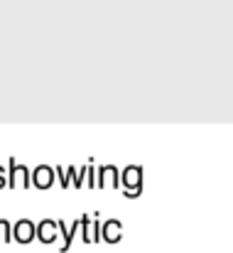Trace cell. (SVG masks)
Here are the masks:
<instances>
[{
	"label": "cell",
	"instance_id": "cell-12",
	"mask_svg": "<svg viewBox=\"0 0 233 253\" xmlns=\"http://www.w3.org/2000/svg\"><path fill=\"white\" fill-rule=\"evenodd\" d=\"M54 174L59 177V182H62V187L67 189V187H69V182H72V179H69V174H67V169H64V168H54Z\"/></svg>",
	"mask_w": 233,
	"mask_h": 253
},
{
	"label": "cell",
	"instance_id": "cell-10",
	"mask_svg": "<svg viewBox=\"0 0 233 253\" xmlns=\"http://www.w3.org/2000/svg\"><path fill=\"white\" fill-rule=\"evenodd\" d=\"M12 241V224L7 219H0V244H10Z\"/></svg>",
	"mask_w": 233,
	"mask_h": 253
},
{
	"label": "cell",
	"instance_id": "cell-14",
	"mask_svg": "<svg viewBox=\"0 0 233 253\" xmlns=\"http://www.w3.org/2000/svg\"><path fill=\"white\" fill-rule=\"evenodd\" d=\"M2 187H7V174H5V169L0 168V189Z\"/></svg>",
	"mask_w": 233,
	"mask_h": 253
},
{
	"label": "cell",
	"instance_id": "cell-13",
	"mask_svg": "<svg viewBox=\"0 0 233 253\" xmlns=\"http://www.w3.org/2000/svg\"><path fill=\"white\" fill-rule=\"evenodd\" d=\"M86 184L96 187V168L93 165H86Z\"/></svg>",
	"mask_w": 233,
	"mask_h": 253
},
{
	"label": "cell",
	"instance_id": "cell-7",
	"mask_svg": "<svg viewBox=\"0 0 233 253\" xmlns=\"http://www.w3.org/2000/svg\"><path fill=\"white\" fill-rule=\"evenodd\" d=\"M57 234H59V226H57V221H52V219H42V221L35 226V236H37L42 244H52V241L57 239Z\"/></svg>",
	"mask_w": 233,
	"mask_h": 253
},
{
	"label": "cell",
	"instance_id": "cell-9",
	"mask_svg": "<svg viewBox=\"0 0 233 253\" xmlns=\"http://www.w3.org/2000/svg\"><path fill=\"white\" fill-rule=\"evenodd\" d=\"M78 229H81L83 244H91V216H81L78 219Z\"/></svg>",
	"mask_w": 233,
	"mask_h": 253
},
{
	"label": "cell",
	"instance_id": "cell-2",
	"mask_svg": "<svg viewBox=\"0 0 233 253\" xmlns=\"http://www.w3.org/2000/svg\"><path fill=\"white\" fill-rule=\"evenodd\" d=\"M10 172H7V187L12 189H27L32 184V177H30V169L25 165H17L15 158H10Z\"/></svg>",
	"mask_w": 233,
	"mask_h": 253
},
{
	"label": "cell",
	"instance_id": "cell-1",
	"mask_svg": "<svg viewBox=\"0 0 233 253\" xmlns=\"http://www.w3.org/2000/svg\"><path fill=\"white\" fill-rule=\"evenodd\" d=\"M120 187L128 199H138L143 194V168L130 165V168L120 169Z\"/></svg>",
	"mask_w": 233,
	"mask_h": 253
},
{
	"label": "cell",
	"instance_id": "cell-8",
	"mask_svg": "<svg viewBox=\"0 0 233 253\" xmlns=\"http://www.w3.org/2000/svg\"><path fill=\"white\" fill-rule=\"evenodd\" d=\"M67 174H69V179H74V187H83V179H86V168H67Z\"/></svg>",
	"mask_w": 233,
	"mask_h": 253
},
{
	"label": "cell",
	"instance_id": "cell-11",
	"mask_svg": "<svg viewBox=\"0 0 233 253\" xmlns=\"http://www.w3.org/2000/svg\"><path fill=\"white\" fill-rule=\"evenodd\" d=\"M98 241H101V221L96 216L91 219V244H98Z\"/></svg>",
	"mask_w": 233,
	"mask_h": 253
},
{
	"label": "cell",
	"instance_id": "cell-5",
	"mask_svg": "<svg viewBox=\"0 0 233 253\" xmlns=\"http://www.w3.org/2000/svg\"><path fill=\"white\" fill-rule=\"evenodd\" d=\"M120 239H123V224L118 219H108L106 224H101V241L118 244Z\"/></svg>",
	"mask_w": 233,
	"mask_h": 253
},
{
	"label": "cell",
	"instance_id": "cell-6",
	"mask_svg": "<svg viewBox=\"0 0 233 253\" xmlns=\"http://www.w3.org/2000/svg\"><path fill=\"white\" fill-rule=\"evenodd\" d=\"M12 239L17 244H30L35 239V224L30 219H20L17 224H12Z\"/></svg>",
	"mask_w": 233,
	"mask_h": 253
},
{
	"label": "cell",
	"instance_id": "cell-4",
	"mask_svg": "<svg viewBox=\"0 0 233 253\" xmlns=\"http://www.w3.org/2000/svg\"><path fill=\"white\" fill-rule=\"evenodd\" d=\"M106 184H111V187H120V169L116 168V165H106V168H96V187H106Z\"/></svg>",
	"mask_w": 233,
	"mask_h": 253
},
{
	"label": "cell",
	"instance_id": "cell-3",
	"mask_svg": "<svg viewBox=\"0 0 233 253\" xmlns=\"http://www.w3.org/2000/svg\"><path fill=\"white\" fill-rule=\"evenodd\" d=\"M30 177H32V184L37 187V189H49L52 184H54V168H49V165H37L35 169H30Z\"/></svg>",
	"mask_w": 233,
	"mask_h": 253
}]
</instances>
